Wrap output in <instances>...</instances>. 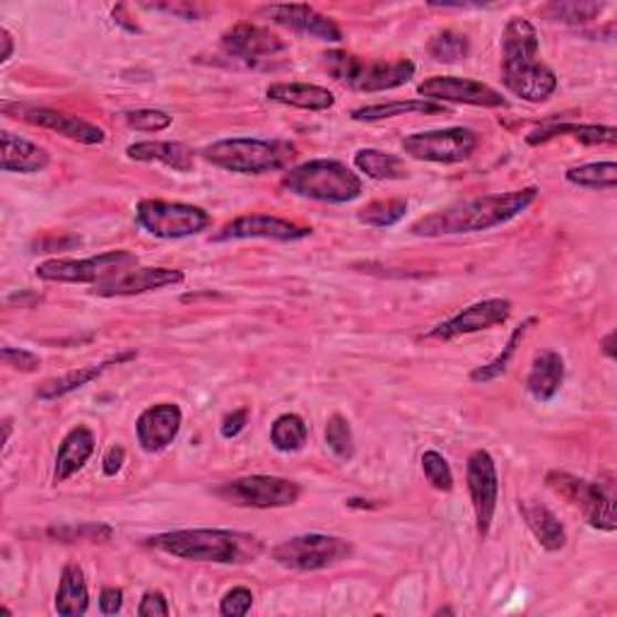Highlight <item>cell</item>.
<instances>
[{"instance_id":"cell-5","label":"cell","mask_w":617,"mask_h":617,"mask_svg":"<svg viewBox=\"0 0 617 617\" xmlns=\"http://www.w3.org/2000/svg\"><path fill=\"white\" fill-rule=\"evenodd\" d=\"M283 189L318 203H351L362 194V179L338 159H308L283 177Z\"/></svg>"},{"instance_id":"cell-32","label":"cell","mask_w":617,"mask_h":617,"mask_svg":"<svg viewBox=\"0 0 617 617\" xmlns=\"http://www.w3.org/2000/svg\"><path fill=\"white\" fill-rule=\"evenodd\" d=\"M355 167L367 174L374 181H394V179H406L408 169L404 159L391 153L377 150V147H362L355 153Z\"/></svg>"},{"instance_id":"cell-8","label":"cell","mask_w":617,"mask_h":617,"mask_svg":"<svg viewBox=\"0 0 617 617\" xmlns=\"http://www.w3.org/2000/svg\"><path fill=\"white\" fill-rule=\"evenodd\" d=\"M353 555V543H347L338 535L326 533H304L294 535L273 547L271 557L280 567L294 572H318Z\"/></svg>"},{"instance_id":"cell-12","label":"cell","mask_w":617,"mask_h":617,"mask_svg":"<svg viewBox=\"0 0 617 617\" xmlns=\"http://www.w3.org/2000/svg\"><path fill=\"white\" fill-rule=\"evenodd\" d=\"M218 498L224 502H232L237 506H253V509H278L290 506L300 500V485L287 478L275 475H247L224 482L222 488L215 490Z\"/></svg>"},{"instance_id":"cell-49","label":"cell","mask_w":617,"mask_h":617,"mask_svg":"<svg viewBox=\"0 0 617 617\" xmlns=\"http://www.w3.org/2000/svg\"><path fill=\"white\" fill-rule=\"evenodd\" d=\"M0 42H3V53H0V63H8L12 59V34L6 30H0Z\"/></svg>"},{"instance_id":"cell-27","label":"cell","mask_w":617,"mask_h":617,"mask_svg":"<svg viewBox=\"0 0 617 617\" xmlns=\"http://www.w3.org/2000/svg\"><path fill=\"white\" fill-rule=\"evenodd\" d=\"M3 157H0V167L8 174H36L49 167V153L44 147H39L32 140H24L15 133H3Z\"/></svg>"},{"instance_id":"cell-28","label":"cell","mask_w":617,"mask_h":617,"mask_svg":"<svg viewBox=\"0 0 617 617\" xmlns=\"http://www.w3.org/2000/svg\"><path fill=\"white\" fill-rule=\"evenodd\" d=\"M265 97L271 102L306 112H328L335 104L331 90L308 83H275L265 90Z\"/></svg>"},{"instance_id":"cell-36","label":"cell","mask_w":617,"mask_h":617,"mask_svg":"<svg viewBox=\"0 0 617 617\" xmlns=\"http://www.w3.org/2000/svg\"><path fill=\"white\" fill-rule=\"evenodd\" d=\"M565 179L572 186L594 191H613L617 186V165L615 163H588L582 167H574L565 174Z\"/></svg>"},{"instance_id":"cell-29","label":"cell","mask_w":617,"mask_h":617,"mask_svg":"<svg viewBox=\"0 0 617 617\" xmlns=\"http://www.w3.org/2000/svg\"><path fill=\"white\" fill-rule=\"evenodd\" d=\"M560 136H572L584 145H615L617 143V130L613 126H598V124H545L538 130H533L526 138L529 145H541Z\"/></svg>"},{"instance_id":"cell-1","label":"cell","mask_w":617,"mask_h":617,"mask_svg":"<svg viewBox=\"0 0 617 617\" xmlns=\"http://www.w3.org/2000/svg\"><path fill=\"white\" fill-rule=\"evenodd\" d=\"M535 198H538V189H535V186H526V189H519V191L488 194V196L459 200V203H451L432 215H427V218H420L410 227V232L415 237L485 232L492 230V227H500L509 220H514L516 215L531 208Z\"/></svg>"},{"instance_id":"cell-34","label":"cell","mask_w":617,"mask_h":617,"mask_svg":"<svg viewBox=\"0 0 617 617\" xmlns=\"http://www.w3.org/2000/svg\"><path fill=\"white\" fill-rule=\"evenodd\" d=\"M606 3H594V0H560V3H547L541 8L543 15L562 24H586L598 20Z\"/></svg>"},{"instance_id":"cell-47","label":"cell","mask_w":617,"mask_h":617,"mask_svg":"<svg viewBox=\"0 0 617 617\" xmlns=\"http://www.w3.org/2000/svg\"><path fill=\"white\" fill-rule=\"evenodd\" d=\"M121 608H124V592H121V588H116V586L102 588L100 610L104 615H116V613H121Z\"/></svg>"},{"instance_id":"cell-46","label":"cell","mask_w":617,"mask_h":617,"mask_svg":"<svg viewBox=\"0 0 617 617\" xmlns=\"http://www.w3.org/2000/svg\"><path fill=\"white\" fill-rule=\"evenodd\" d=\"M247 425H249V408H241V410H234V412L227 415V418L222 420L220 432H222L224 439H234V437L244 432Z\"/></svg>"},{"instance_id":"cell-35","label":"cell","mask_w":617,"mask_h":617,"mask_svg":"<svg viewBox=\"0 0 617 617\" xmlns=\"http://www.w3.org/2000/svg\"><path fill=\"white\" fill-rule=\"evenodd\" d=\"M306 439H308V425L304 422V418H300V415L294 412L280 415L271 427V445L283 453L302 451Z\"/></svg>"},{"instance_id":"cell-9","label":"cell","mask_w":617,"mask_h":617,"mask_svg":"<svg viewBox=\"0 0 617 617\" xmlns=\"http://www.w3.org/2000/svg\"><path fill=\"white\" fill-rule=\"evenodd\" d=\"M136 220L147 234L157 239H186L210 227V215L203 208L155 198L140 200Z\"/></svg>"},{"instance_id":"cell-30","label":"cell","mask_w":617,"mask_h":617,"mask_svg":"<svg viewBox=\"0 0 617 617\" xmlns=\"http://www.w3.org/2000/svg\"><path fill=\"white\" fill-rule=\"evenodd\" d=\"M53 608H56L59 615L63 617H80L85 615L90 608V592H87V582L85 574L77 565H65L61 572V582H59V592H56V600H53Z\"/></svg>"},{"instance_id":"cell-33","label":"cell","mask_w":617,"mask_h":617,"mask_svg":"<svg viewBox=\"0 0 617 617\" xmlns=\"http://www.w3.org/2000/svg\"><path fill=\"white\" fill-rule=\"evenodd\" d=\"M538 324V318L535 316H529L526 321H523V324H519L516 328H514V333L509 335V341H506V345L502 347V353L494 357V359H490L488 365H482V367H478V369H473L471 372V381H475V384H488V381H494V379H500L502 374L509 369V365H512V359H514V355L519 353V347H521V343H523V338H526V333Z\"/></svg>"},{"instance_id":"cell-22","label":"cell","mask_w":617,"mask_h":617,"mask_svg":"<svg viewBox=\"0 0 617 617\" xmlns=\"http://www.w3.org/2000/svg\"><path fill=\"white\" fill-rule=\"evenodd\" d=\"M92 453H95V435H92V429L85 425L73 427L59 447L56 466H53V482L59 485V482H65L77 471H83V466L90 461Z\"/></svg>"},{"instance_id":"cell-44","label":"cell","mask_w":617,"mask_h":617,"mask_svg":"<svg viewBox=\"0 0 617 617\" xmlns=\"http://www.w3.org/2000/svg\"><path fill=\"white\" fill-rule=\"evenodd\" d=\"M0 359H3L10 369H18L24 374L36 372L42 367L39 355H34L32 351H24V347H3V351H0Z\"/></svg>"},{"instance_id":"cell-26","label":"cell","mask_w":617,"mask_h":617,"mask_svg":"<svg viewBox=\"0 0 617 617\" xmlns=\"http://www.w3.org/2000/svg\"><path fill=\"white\" fill-rule=\"evenodd\" d=\"M562 381H565V359H562V355L555 351H543L535 355L526 379L529 394L535 400H541V404H547V400L557 396Z\"/></svg>"},{"instance_id":"cell-2","label":"cell","mask_w":617,"mask_h":617,"mask_svg":"<svg viewBox=\"0 0 617 617\" xmlns=\"http://www.w3.org/2000/svg\"><path fill=\"white\" fill-rule=\"evenodd\" d=\"M538 30L526 18H512L502 32V83L523 102L541 104L555 95L557 75L538 61Z\"/></svg>"},{"instance_id":"cell-4","label":"cell","mask_w":617,"mask_h":617,"mask_svg":"<svg viewBox=\"0 0 617 617\" xmlns=\"http://www.w3.org/2000/svg\"><path fill=\"white\" fill-rule=\"evenodd\" d=\"M200 155L212 167L261 177V174L285 169L297 157V145L280 138H227L208 145Z\"/></svg>"},{"instance_id":"cell-48","label":"cell","mask_w":617,"mask_h":617,"mask_svg":"<svg viewBox=\"0 0 617 617\" xmlns=\"http://www.w3.org/2000/svg\"><path fill=\"white\" fill-rule=\"evenodd\" d=\"M124 461H126V451H124V447H112L109 451H106V456H104V475H109V478H114L121 468H124Z\"/></svg>"},{"instance_id":"cell-42","label":"cell","mask_w":617,"mask_h":617,"mask_svg":"<svg viewBox=\"0 0 617 617\" xmlns=\"http://www.w3.org/2000/svg\"><path fill=\"white\" fill-rule=\"evenodd\" d=\"M126 124L143 133H159L171 126V116L159 109H138V112H126L124 114Z\"/></svg>"},{"instance_id":"cell-41","label":"cell","mask_w":617,"mask_h":617,"mask_svg":"<svg viewBox=\"0 0 617 617\" xmlns=\"http://www.w3.org/2000/svg\"><path fill=\"white\" fill-rule=\"evenodd\" d=\"M420 466H422V473H425L427 482L435 490H439V492L453 490V473H451L447 459L439 451H425Z\"/></svg>"},{"instance_id":"cell-14","label":"cell","mask_w":617,"mask_h":617,"mask_svg":"<svg viewBox=\"0 0 617 617\" xmlns=\"http://www.w3.org/2000/svg\"><path fill=\"white\" fill-rule=\"evenodd\" d=\"M418 95L437 104L453 102V104H471V106H490V109H498V106L509 104L502 97V92H498L494 87L478 83V80L456 77V75H435L425 80V83L418 85Z\"/></svg>"},{"instance_id":"cell-31","label":"cell","mask_w":617,"mask_h":617,"mask_svg":"<svg viewBox=\"0 0 617 617\" xmlns=\"http://www.w3.org/2000/svg\"><path fill=\"white\" fill-rule=\"evenodd\" d=\"M406 114H449L447 104H437L429 100H410V102H388V104H369L359 106L351 116L359 124H374V121H386Z\"/></svg>"},{"instance_id":"cell-24","label":"cell","mask_w":617,"mask_h":617,"mask_svg":"<svg viewBox=\"0 0 617 617\" xmlns=\"http://www.w3.org/2000/svg\"><path fill=\"white\" fill-rule=\"evenodd\" d=\"M133 357H136V353H124V355H116V357L106 359V362H100V365L77 367V369H71V372L61 374V377L46 379L42 386L36 388V398L39 400H56V398L69 396V394L77 391V388H83V386L92 384L95 379H100L102 374L109 369L112 365H121V362L133 359Z\"/></svg>"},{"instance_id":"cell-37","label":"cell","mask_w":617,"mask_h":617,"mask_svg":"<svg viewBox=\"0 0 617 617\" xmlns=\"http://www.w3.org/2000/svg\"><path fill=\"white\" fill-rule=\"evenodd\" d=\"M408 212V200L404 198H391V200H374L367 208H362L357 220L367 227H377V230H386L394 227L406 218Z\"/></svg>"},{"instance_id":"cell-16","label":"cell","mask_w":617,"mask_h":617,"mask_svg":"<svg viewBox=\"0 0 617 617\" xmlns=\"http://www.w3.org/2000/svg\"><path fill=\"white\" fill-rule=\"evenodd\" d=\"M3 112L6 114H18V118L27 121V124L39 126L59 133V136L83 143V145H102L106 140L104 128H100L97 124H90V121L73 116V114H63L56 109H44V106H12L10 102H3Z\"/></svg>"},{"instance_id":"cell-17","label":"cell","mask_w":617,"mask_h":617,"mask_svg":"<svg viewBox=\"0 0 617 617\" xmlns=\"http://www.w3.org/2000/svg\"><path fill=\"white\" fill-rule=\"evenodd\" d=\"M312 237V227L297 224L278 215H241V218L227 222L212 241H237V239H268V241H300Z\"/></svg>"},{"instance_id":"cell-43","label":"cell","mask_w":617,"mask_h":617,"mask_svg":"<svg viewBox=\"0 0 617 617\" xmlns=\"http://www.w3.org/2000/svg\"><path fill=\"white\" fill-rule=\"evenodd\" d=\"M253 606V594L247 586H234L224 594L220 603V615L224 617H244Z\"/></svg>"},{"instance_id":"cell-15","label":"cell","mask_w":617,"mask_h":617,"mask_svg":"<svg viewBox=\"0 0 617 617\" xmlns=\"http://www.w3.org/2000/svg\"><path fill=\"white\" fill-rule=\"evenodd\" d=\"M512 316V302L509 300H482L471 306H466L463 312L451 316L445 324L435 326L432 331L425 333V341H453L459 335H471L488 331L494 326L506 324V318Z\"/></svg>"},{"instance_id":"cell-45","label":"cell","mask_w":617,"mask_h":617,"mask_svg":"<svg viewBox=\"0 0 617 617\" xmlns=\"http://www.w3.org/2000/svg\"><path fill=\"white\" fill-rule=\"evenodd\" d=\"M138 615H140V617H167V615H169L167 598H165L163 594H159V592H147V594L140 598Z\"/></svg>"},{"instance_id":"cell-3","label":"cell","mask_w":617,"mask_h":617,"mask_svg":"<svg viewBox=\"0 0 617 617\" xmlns=\"http://www.w3.org/2000/svg\"><path fill=\"white\" fill-rule=\"evenodd\" d=\"M147 545L177 560L212 562V565H247L263 553V543L257 535L227 529L169 531L155 535Z\"/></svg>"},{"instance_id":"cell-20","label":"cell","mask_w":617,"mask_h":617,"mask_svg":"<svg viewBox=\"0 0 617 617\" xmlns=\"http://www.w3.org/2000/svg\"><path fill=\"white\" fill-rule=\"evenodd\" d=\"M184 273L177 268H128L121 275L106 280L104 285L95 287L100 297H133V294L163 290L171 285H181Z\"/></svg>"},{"instance_id":"cell-38","label":"cell","mask_w":617,"mask_h":617,"mask_svg":"<svg viewBox=\"0 0 617 617\" xmlns=\"http://www.w3.org/2000/svg\"><path fill=\"white\" fill-rule=\"evenodd\" d=\"M427 53L439 63H456V61H463L468 53H471V42H468L466 34L445 30L429 39Z\"/></svg>"},{"instance_id":"cell-10","label":"cell","mask_w":617,"mask_h":617,"mask_svg":"<svg viewBox=\"0 0 617 617\" xmlns=\"http://www.w3.org/2000/svg\"><path fill=\"white\" fill-rule=\"evenodd\" d=\"M547 488H553L562 498L576 504L586 514V521L592 529L613 533L617 529L615 509H613V490L600 485V482H588L569 473L553 471L545 478Z\"/></svg>"},{"instance_id":"cell-18","label":"cell","mask_w":617,"mask_h":617,"mask_svg":"<svg viewBox=\"0 0 617 617\" xmlns=\"http://www.w3.org/2000/svg\"><path fill=\"white\" fill-rule=\"evenodd\" d=\"M261 15H265L268 20L280 27H285V30L318 39V42H328V44L343 42L341 27L331 18L321 15V12L312 6H271V8H263Z\"/></svg>"},{"instance_id":"cell-23","label":"cell","mask_w":617,"mask_h":617,"mask_svg":"<svg viewBox=\"0 0 617 617\" xmlns=\"http://www.w3.org/2000/svg\"><path fill=\"white\" fill-rule=\"evenodd\" d=\"M126 155L136 163H159L174 171H191L196 165L194 150L184 143L174 140H143L126 147Z\"/></svg>"},{"instance_id":"cell-40","label":"cell","mask_w":617,"mask_h":617,"mask_svg":"<svg viewBox=\"0 0 617 617\" xmlns=\"http://www.w3.org/2000/svg\"><path fill=\"white\" fill-rule=\"evenodd\" d=\"M49 535L56 541H63V543H77V541L106 543V541H112L114 529L106 526V523H80V526L49 529Z\"/></svg>"},{"instance_id":"cell-6","label":"cell","mask_w":617,"mask_h":617,"mask_svg":"<svg viewBox=\"0 0 617 617\" xmlns=\"http://www.w3.org/2000/svg\"><path fill=\"white\" fill-rule=\"evenodd\" d=\"M321 59H324L326 71L335 80L357 92H386L404 87L415 75V63L408 59L362 61L345 51H328Z\"/></svg>"},{"instance_id":"cell-21","label":"cell","mask_w":617,"mask_h":617,"mask_svg":"<svg viewBox=\"0 0 617 617\" xmlns=\"http://www.w3.org/2000/svg\"><path fill=\"white\" fill-rule=\"evenodd\" d=\"M222 49L241 61H261L285 51L287 44L271 30H265V27L239 22L222 34Z\"/></svg>"},{"instance_id":"cell-39","label":"cell","mask_w":617,"mask_h":617,"mask_svg":"<svg viewBox=\"0 0 617 617\" xmlns=\"http://www.w3.org/2000/svg\"><path fill=\"white\" fill-rule=\"evenodd\" d=\"M326 445L333 451L335 459H341V461L355 459L353 429L343 415H333V418L326 422Z\"/></svg>"},{"instance_id":"cell-13","label":"cell","mask_w":617,"mask_h":617,"mask_svg":"<svg viewBox=\"0 0 617 617\" xmlns=\"http://www.w3.org/2000/svg\"><path fill=\"white\" fill-rule=\"evenodd\" d=\"M466 480H468V492H471V502L475 509L478 535L480 538H488L494 514H498L500 475H498L494 459L485 449H478L468 456Z\"/></svg>"},{"instance_id":"cell-50","label":"cell","mask_w":617,"mask_h":617,"mask_svg":"<svg viewBox=\"0 0 617 617\" xmlns=\"http://www.w3.org/2000/svg\"><path fill=\"white\" fill-rule=\"evenodd\" d=\"M613 341H615V331H610L606 338H603L600 347H603V355H606L608 359H615V347H613Z\"/></svg>"},{"instance_id":"cell-11","label":"cell","mask_w":617,"mask_h":617,"mask_svg":"<svg viewBox=\"0 0 617 617\" xmlns=\"http://www.w3.org/2000/svg\"><path fill=\"white\" fill-rule=\"evenodd\" d=\"M404 153L422 159V163L437 165H456L466 163L478 150V136L471 128H441V130H422L406 136Z\"/></svg>"},{"instance_id":"cell-19","label":"cell","mask_w":617,"mask_h":617,"mask_svg":"<svg viewBox=\"0 0 617 617\" xmlns=\"http://www.w3.org/2000/svg\"><path fill=\"white\" fill-rule=\"evenodd\" d=\"M184 412L177 404H157L140 412L136 422V437L143 451L163 453L179 437Z\"/></svg>"},{"instance_id":"cell-7","label":"cell","mask_w":617,"mask_h":617,"mask_svg":"<svg viewBox=\"0 0 617 617\" xmlns=\"http://www.w3.org/2000/svg\"><path fill=\"white\" fill-rule=\"evenodd\" d=\"M138 265V257L126 249L106 251L92 259H51L39 263L34 268L36 278L46 280V283H71V285H104L106 280L121 275L128 268Z\"/></svg>"},{"instance_id":"cell-25","label":"cell","mask_w":617,"mask_h":617,"mask_svg":"<svg viewBox=\"0 0 617 617\" xmlns=\"http://www.w3.org/2000/svg\"><path fill=\"white\" fill-rule=\"evenodd\" d=\"M519 512L526 521V526L531 529V533L550 553H557L567 545V531L562 526V521L550 512V509L535 500H521L519 502Z\"/></svg>"}]
</instances>
